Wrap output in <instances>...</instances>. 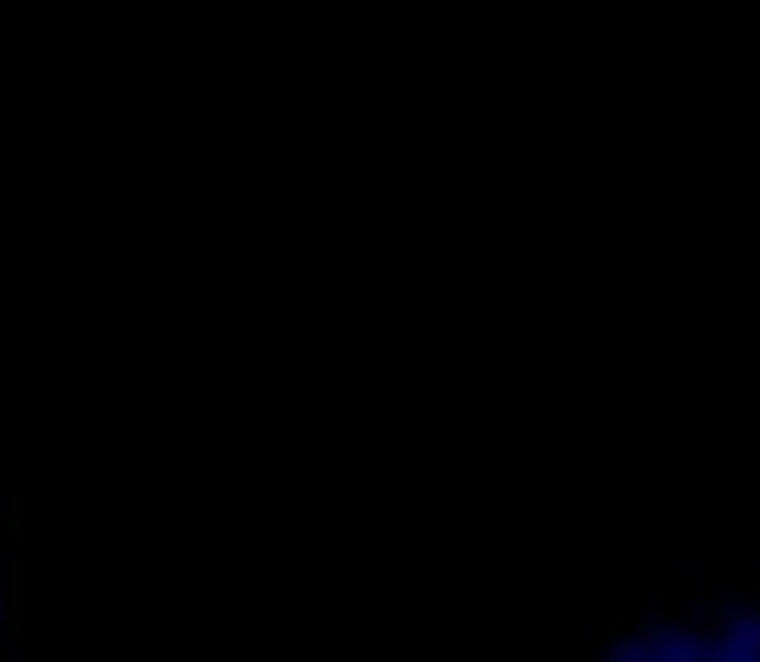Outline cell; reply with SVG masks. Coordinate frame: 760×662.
Here are the masks:
<instances>
[{
    "label": "cell",
    "instance_id": "obj_1",
    "mask_svg": "<svg viewBox=\"0 0 760 662\" xmlns=\"http://www.w3.org/2000/svg\"><path fill=\"white\" fill-rule=\"evenodd\" d=\"M673 631H678V616H667V611H652V616H636L631 637H642V642H657V647H667V642H673Z\"/></svg>",
    "mask_w": 760,
    "mask_h": 662
},
{
    "label": "cell",
    "instance_id": "obj_2",
    "mask_svg": "<svg viewBox=\"0 0 760 662\" xmlns=\"http://www.w3.org/2000/svg\"><path fill=\"white\" fill-rule=\"evenodd\" d=\"M6 538H11V544H21V497L6 502Z\"/></svg>",
    "mask_w": 760,
    "mask_h": 662
}]
</instances>
